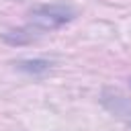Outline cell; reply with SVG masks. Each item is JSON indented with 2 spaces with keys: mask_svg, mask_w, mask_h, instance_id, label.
<instances>
[{
  "mask_svg": "<svg viewBox=\"0 0 131 131\" xmlns=\"http://www.w3.org/2000/svg\"><path fill=\"white\" fill-rule=\"evenodd\" d=\"M70 18H72V10L63 8V6H41L33 12V23L39 25L43 31L55 29Z\"/></svg>",
  "mask_w": 131,
  "mask_h": 131,
  "instance_id": "6da1fadb",
  "label": "cell"
},
{
  "mask_svg": "<svg viewBox=\"0 0 131 131\" xmlns=\"http://www.w3.org/2000/svg\"><path fill=\"white\" fill-rule=\"evenodd\" d=\"M18 68L25 70V72H45L49 68V63L47 61H39V59L37 61H20Z\"/></svg>",
  "mask_w": 131,
  "mask_h": 131,
  "instance_id": "7a4b0ae2",
  "label": "cell"
}]
</instances>
